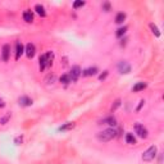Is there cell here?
Returning <instances> with one entry per match:
<instances>
[{
	"instance_id": "6da1fadb",
	"label": "cell",
	"mask_w": 164,
	"mask_h": 164,
	"mask_svg": "<svg viewBox=\"0 0 164 164\" xmlns=\"http://www.w3.org/2000/svg\"><path fill=\"white\" fill-rule=\"evenodd\" d=\"M116 136H117V131L114 130V128H106V130H104V131L97 133V138L102 142H108V141L113 140Z\"/></svg>"
},
{
	"instance_id": "7a4b0ae2",
	"label": "cell",
	"mask_w": 164,
	"mask_h": 164,
	"mask_svg": "<svg viewBox=\"0 0 164 164\" xmlns=\"http://www.w3.org/2000/svg\"><path fill=\"white\" fill-rule=\"evenodd\" d=\"M53 58H54V54L51 51H48L46 54L41 55L40 57V71H44L45 68L50 67L53 64Z\"/></svg>"
},
{
	"instance_id": "3957f363",
	"label": "cell",
	"mask_w": 164,
	"mask_h": 164,
	"mask_svg": "<svg viewBox=\"0 0 164 164\" xmlns=\"http://www.w3.org/2000/svg\"><path fill=\"white\" fill-rule=\"evenodd\" d=\"M156 151H158V149H156L155 145L150 146L146 151H144V154H142V160L144 162H151V160H154V158L156 156Z\"/></svg>"
},
{
	"instance_id": "277c9868",
	"label": "cell",
	"mask_w": 164,
	"mask_h": 164,
	"mask_svg": "<svg viewBox=\"0 0 164 164\" xmlns=\"http://www.w3.org/2000/svg\"><path fill=\"white\" fill-rule=\"evenodd\" d=\"M135 132L137 133L138 137H141V138H146V137H148V130H146V128L141 123H136L135 124Z\"/></svg>"
},
{
	"instance_id": "5b68a950",
	"label": "cell",
	"mask_w": 164,
	"mask_h": 164,
	"mask_svg": "<svg viewBox=\"0 0 164 164\" xmlns=\"http://www.w3.org/2000/svg\"><path fill=\"white\" fill-rule=\"evenodd\" d=\"M81 68L78 67V65H75V67H72L71 69V73H69V76H71V80H72V82H75V81H77L78 77L81 76Z\"/></svg>"
},
{
	"instance_id": "8992f818",
	"label": "cell",
	"mask_w": 164,
	"mask_h": 164,
	"mask_svg": "<svg viewBox=\"0 0 164 164\" xmlns=\"http://www.w3.org/2000/svg\"><path fill=\"white\" fill-rule=\"evenodd\" d=\"M118 71L121 73H124V75H127V73L131 72V65L128 64L127 62H119L118 63Z\"/></svg>"
},
{
	"instance_id": "52a82bcc",
	"label": "cell",
	"mask_w": 164,
	"mask_h": 164,
	"mask_svg": "<svg viewBox=\"0 0 164 164\" xmlns=\"http://www.w3.org/2000/svg\"><path fill=\"white\" fill-rule=\"evenodd\" d=\"M24 51H26V55H27V58H30V59H32L35 57V53H36V48H35V45L33 44H27L26 45V49H24Z\"/></svg>"
},
{
	"instance_id": "ba28073f",
	"label": "cell",
	"mask_w": 164,
	"mask_h": 164,
	"mask_svg": "<svg viewBox=\"0 0 164 164\" xmlns=\"http://www.w3.org/2000/svg\"><path fill=\"white\" fill-rule=\"evenodd\" d=\"M1 51H3V54H1L3 60H4V62H8V60H9V55H10V46H9L8 44H5L4 46H3Z\"/></svg>"
},
{
	"instance_id": "9c48e42d",
	"label": "cell",
	"mask_w": 164,
	"mask_h": 164,
	"mask_svg": "<svg viewBox=\"0 0 164 164\" xmlns=\"http://www.w3.org/2000/svg\"><path fill=\"white\" fill-rule=\"evenodd\" d=\"M18 102H19L21 106H31L32 105V100H31L28 96H21L18 99Z\"/></svg>"
},
{
	"instance_id": "30bf717a",
	"label": "cell",
	"mask_w": 164,
	"mask_h": 164,
	"mask_svg": "<svg viewBox=\"0 0 164 164\" xmlns=\"http://www.w3.org/2000/svg\"><path fill=\"white\" fill-rule=\"evenodd\" d=\"M23 51H24V48H23L22 43L17 41V44H16V59H17V60H18V59H19L21 57H22Z\"/></svg>"
},
{
	"instance_id": "8fae6325",
	"label": "cell",
	"mask_w": 164,
	"mask_h": 164,
	"mask_svg": "<svg viewBox=\"0 0 164 164\" xmlns=\"http://www.w3.org/2000/svg\"><path fill=\"white\" fill-rule=\"evenodd\" d=\"M97 73V68L96 67H90V68H86L85 71H82L81 75L85 76V77H89V76H94Z\"/></svg>"
},
{
	"instance_id": "7c38bea8",
	"label": "cell",
	"mask_w": 164,
	"mask_h": 164,
	"mask_svg": "<svg viewBox=\"0 0 164 164\" xmlns=\"http://www.w3.org/2000/svg\"><path fill=\"white\" fill-rule=\"evenodd\" d=\"M102 123L103 124H108V126H117V119L114 117H106V118H104V119L102 121Z\"/></svg>"
},
{
	"instance_id": "4fadbf2b",
	"label": "cell",
	"mask_w": 164,
	"mask_h": 164,
	"mask_svg": "<svg viewBox=\"0 0 164 164\" xmlns=\"http://www.w3.org/2000/svg\"><path fill=\"white\" fill-rule=\"evenodd\" d=\"M75 126H76V123H75V122H68V123L63 124L62 127H59V131H62V132L69 131V130H72V128H75Z\"/></svg>"
},
{
	"instance_id": "5bb4252c",
	"label": "cell",
	"mask_w": 164,
	"mask_h": 164,
	"mask_svg": "<svg viewBox=\"0 0 164 164\" xmlns=\"http://www.w3.org/2000/svg\"><path fill=\"white\" fill-rule=\"evenodd\" d=\"M145 89H146V83L145 82H137L133 87H132V91L138 92V91H142V90H145Z\"/></svg>"
},
{
	"instance_id": "9a60e30c",
	"label": "cell",
	"mask_w": 164,
	"mask_h": 164,
	"mask_svg": "<svg viewBox=\"0 0 164 164\" xmlns=\"http://www.w3.org/2000/svg\"><path fill=\"white\" fill-rule=\"evenodd\" d=\"M23 19L26 21L27 23H31L33 21V14H32V12L31 10H26V12L23 13Z\"/></svg>"
},
{
	"instance_id": "2e32d148",
	"label": "cell",
	"mask_w": 164,
	"mask_h": 164,
	"mask_svg": "<svg viewBox=\"0 0 164 164\" xmlns=\"http://www.w3.org/2000/svg\"><path fill=\"white\" fill-rule=\"evenodd\" d=\"M35 10H36V13H37L39 16H41V17H45V16H46V12H45V9H44L43 5L37 4L36 6H35Z\"/></svg>"
},
{
	"instance_id": "e0dca14e",
	"label": "cell",
	"mask_w": 164,
	"mask_h": 164,
	"mask_svg": "<svg viewBox=\"0 0 164 164\" xmlns=\"http://www.w3.org/2000/svg\"><path fill=\"white\" fill-rule=\"evenodd\" d=\"M126 142H127V144H130V145H135L136 144L135 136L132 133H127V135H126Z\"/></svg>"
},
{
	"instance_id": "ac0fdd59",
	"label": "cell",
	"mask_w": 164,
	"mask_h": 164,
	"mask_svg": "<svg viewBox=\"0 0 164 164\" xmlns=\"http://www.w3.org/2000/svg\"><path fill=\"white\" fill-rule=\"evenodd\" d=\"M59 81H60L62 83H64V85H68V83L72 82V80H71V76L69 75H63L62 77L59 78Z\"/></svg>"
},
{
	"instance_id": "d6986e66",
	"label": "cell",
	"mask_w": 164,
	"mask_h": 164,
	"mask_svg": "<svg viewBox=\"0 0 164 164\" xmlns=\"http://www.w3.org/2000/svg\"><path fill=\"white\" fill-rule=\"evenodd\" d=\"M124 19H126V13L121 12V13H118L117 17H116V23L121 24V23H123V21H124Z\"/></svg>"
},
{
	"instance_id": "ffe728a7",
	"label": "cell",
	"mask_w": 164,
	"mask_h": 164,
	"mask_svg": "<svg viewBox=\"0 0 164 164\" xmlns=\"http://www.w3.org/2000/svg\"><path fill=\"white\" fill-rule=\"evenodd\" d=\"M149 27H150V30L153 31V33H154V35H155L156 37H159V36H160V32H159L158 27H156V26H155L154 23H150V24H149Z\"/></svg>"
},
{
	"instance_id": "44dd1931",
	"label": "cell",
	"mask_w": 164,
	"mask_h": 164,
	"mask_svg": "<svg viewBox=\"0 0 164 164\" xmlns=\"http://www.w3.org/2000/svg\"><path fill=\"white\" fill-rule=\"evenodd\" d=\"M126 31H127V27H121V28H118L117 30V32H116V36L117 37H122V36H123V35L126 33Z\"/></svg>"
},
{
	"instance_id": "7402d4cb",
	"label": "cell",
	"mask_w": 164,
	"mask_h": 164,
	"mask_svg": "<svg viewBox=\"0 0 164 164\" xmlns=\"http://www.w3.org/2000/svg\"><path fill=\"white\" fill-rule=\"evenodd\" d=\"M55 81V75H49L46 78H45V82L48 83V85H50V83H54Z\"/></svg>"
},
{
	"instance_id": "603a6c76",
	"label": "cell",
	"mask_w": 164,
	"mask_h": 164,
	"mask_svg": "<svg viewBox=\"0 0 164 164\" xmlns=\"http://www.w3.org/2000/svg\"><path fill=\"white\" fill-rule=\"evenodd\" d=\"M85 5V1H82V0H78V1H75L73 3V8L77 9V8H81V6Z\"/></svg>"
},
{
	"instance_id": "cb8c5ba5",
	"label": "cell",
	"mask_w": 164,
	"mask_h": 164,
	"mask_svg": "<svg viewBox=\"0 0 164 164\" xmlns=\"http://www.w3.org/2000/svg\"><path fill=\"white\" fill-rule=\"evenodd\" d=\"M119 105H121V100L118 99V100H116V103H114V105L111 106V111H114V110H116V109H117V108L119 106Z\"/></svg>"
},
{
	"instance_id": "d4e9b609",
	"label": "cell",
	"mask_w": 164,
	"mask_h": 164,
	"mask_svg": "<svg viewBox=\"0 0 164 164\" xmlns=\"http://www.w3.org/2000/svg\"><path fill=\"white\" fill-rule=\"evenodd\" d=\"M9 118H10V114H6V116H5L4 118H1V121H0V123H1V124H5L6 122H8V119H9Z\"/></svg>"
},
{
	"instance_id": "484cf974",
	"label": "cell",
	"mask_w": 164,
	"mask_h": 164,
	"mask_svg": "<svg viewBox=\"0 0 164 164\" xmlns=\"http://www.w3.org/2000/svg\"><path fill=\"white\" fill-rule=\"evenodd\" d=\"M103 9L105 10V12H109V10H110V4H109V3H104V4H103Z\"/></svg>"
},
{
	"instance_id": "4316f807",
	"label": "cell",
	"mask_w": 164,
	"mask_h": 164,
	"mask_svg": "<svg viewBox=\"0 0 164 164\" xmlns=\"http://www.w3.org/2000/svg\"><path fill=\"white\" fill-rule=\"evenodd\" d=\"M106 76H108V71H105L104 73H102V75L99 76V80H100V81H103V80H105V78H106Z\"/></svg>"
},
{
	"instance_id": "83f0119b",
	"label": "cell",
	"mask_w": 164,
	"mask_h": 164,
	"mask_svg": "<svg viewBox=\"0 0 164 164\" xmlns=\"http://www.w3.org/2000/svg\"><path fill=\"white\" fill-rule=\"evenodd\" d=\"M22 142V137H17L16 138V145H19Z\"/></svg>"
},
{
	"instance_id": "f1b7e54d",
	"label": "cell",
	"mask_w": 164,
	"mask_h": 164,
	"mask_svg": "<svg viewBox=\"0 0 164 164\" xmlns=\"http://www.w3.org/2000/svg\"><path fill=\"white\" fill-rule=\"evenodd\" d=\"M144 104H145V102H144V100H141V102H140V105H138V108H137V110H140V109H141V106L144 105Z\"/></svg>"
},
{
	"instance_id": "f546056e",
	"label": "cell",
	"mask_w": 164,
	"mask_h": 164,
	"mask_svg": "<svg viewBox=\"0 0 164 164\" xmlns=\"http://www.w3.org/2000/svg\"><path fill=\"white\" fill-rule=\"evenodd\" d=\"M4 106H5V103L3 102L1 99H0V108H4Z\"/></svg>"
}]
</instances>
